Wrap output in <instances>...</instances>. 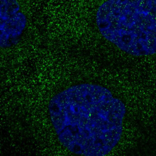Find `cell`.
Masks as SVG:
<instances>
[{
  "label": "cell",
  "mask_w": 156,
  "mask_h": 156,
  "mask_svg": "<svg viewBox=\"0 0 156 156\" xmlns=\"http://www.w3.org/2000/svg\"><path fill=\"white\" fill-rule=\"evenodd\" d=\"M48 111L58 140L66 149L77 155L103 156L120 141L126 109L106 87L81 83L53 97Z\"/></svg>",
  "instance_id": "cell-1"
},
{
  "label": "cell",
  "mask_w": 156,
  "mask_h": 156,
  "mask_svg": "<svg viewBox=\"0 0 156 156\" xmlns=\"http://www.w3.org/2000/svg\"><path fill=\"white\" fill-rule=\"evenodd\" d=\"M27 24L17 0H0V47L18 44Z\"/></svg>",
  "instance_id": "cell-3"
},
{
  "label": "cell",
  "mask_w": 156,
  "mask_h": 156,
  "mask_svg": "<svg viewBox=\"0 0 156 156\" xmlns=\"http://www.w3.org/2000/svg\"><path fill=\"white\" fill-rule=\"evenodd\" d=\"M96 20L101 35L126 53H156V0H107Z\"/></svg>",
  "instance_id": "cell-2"
}]
</instances>
